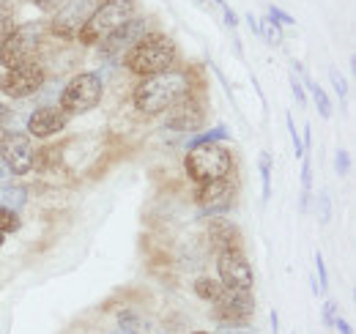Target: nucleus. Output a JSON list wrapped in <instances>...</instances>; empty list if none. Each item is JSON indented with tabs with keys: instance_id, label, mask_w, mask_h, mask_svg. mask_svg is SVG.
I'll return each mask as SVG.
<instances>
[{
	"instance_id": "nucleus-1",
	"label": "nucleus",
	"mask_w": 356,
	"mask_h": 334,
	"mask_svg": "<svg viewBox=\"0 0 356 334\" xmlns=\"http://www.w3.org/2000/svg\"><path fill=\"white\" fill-rule=\"evenodd\" d=\"M189 93H192V74L170 69V72L145 77L134 88L132 102L143 116H159V113H168L173 104H178Z\"/></svg>"
},
{
	"instance_id": "nucleus-2",
	"label": "nucleus",
	"mask_w": 356,
	"mask_h": 334,
	"mask_svg": "<svg viewBox=\"0 0 356 334\" xmlns=\"http://www.w3.org/2000/svg\"><path fill=\"white\" fill-rule=\"evenodd\" d=\"M178 58V49L170 36L165 33H145L140 42L127 52L124 63L137 77H154L162 72H170Z\"/></svg>"
},
{
	"instance_id": "nucleus-3",
	"label": "nucleus",
	"mask_w": 356,
	"mask_h": 334,
	"mask_svg": "<svg viewBox=\"0 0 356 334\" xmlns=\"http://www.w3.org/2000/svg\"><path fill=\"white\" fill-rule=\"evenodd\" d=\"M186 175L195 181V184H211V181H220L227 178L230 170H233V154L220 145V143H209V145H192L186 159Z\"/></svg>"
},
{
	"instance_id": "nucleus-4",
	"label": "nucleus",
	"mask_w": 356,
	"mask_h": 334,
	"mask_svg": "<svg viewBox=\"0 0 356 334\" xmlns=\"http://www.w3.org/2000/svg\"><path fill=\"white\" fill-rule=\"evenodd\" d=\"M134 17V0H102L88 19V25L80 31V44L93 47L104 36H110L113 31H118L121 25H127Z\"/></svg>"
},
{
	"instance_id": "nucleus-5",
	"label": "nucleus",
	"mask_w": 356,
	"mask_h": 334,
	"mask_svg": "<svg viewBox=\"0 0 356 334\" xmlns=\"http://www.w3.org/2000/svg\"><path fill=\"white\" fill-rule=\"evenodd\" d=\"M42 36H44V25H36V22L14 28V33L0 47V63L6 66V72L28 66V63H36V55H39V47H42Z\"/></svg>"
},
{
	"instance_id": "nucleus-6",
	"label": "nucleus",
	"mask_w": 356,
	"mask_h": 334,
	"mask_svg": "<svg viewBox=\"0 0 356 334\" xmlns=\"http://www.w3.org/2000/svg\"><path fill=\"white\" fill-rule=\"evenodd\" d=\"M102 77L93 74V72H83V74H74L69 83L63 85L60 90V99H58V107L66 113V116H83L93 110L99 102H102Z\"/></svg>"
},
{
	"instance_id": "nucleus-7",
	"label": "nucleus",
	"mask_w": 356,
	"mask_h": 334,
	"mask_svg": "<svg viewBox=\"0 0 356 334\" xmlns=\"http://www.w3.org/2000/svg\"><path fill=\"white\" fill-rule=\"evenodd\" d=\"M96 6H99V0H63V3L55 8V17H52V22H49L52 36L66 39V42L77 39L80 31L88 25V19L93 17Z\"/></svg>"
},
{
	"instance_id": "nucleus-8",
	"label": "nucleus",
	"mask_w": 356,
	"mask_h": 334,
	"mask_svg": "<svg viewBox=\"0 0 356 334\" xmlns=\"http://www.w3.org/2000/svg\"><path fill=\"white\" fill-rule=\"evenodd\" d=\"M214 304V318L217 324H222L227 329H238V326H247L252 312H255V296L244 291H227L222 288L220 299L211 301Z\"/></svg>"
},
{
	"instance_id": "nucleus-9",
	"label": "nucleus",
	"mask_w": 356,
	"mask_h": 334,
	"mask_svg": "<svg viewBox=\"0 0 356 334\" xmlns=\"http://www.w3.org/2000/svg\"><path fill=\"white\" fill-rule=\"evenodd\" d=\"M217 271H220L222 288H227V291L252 293V285H255L252 266H250V260L244 257L241 250L220 252V255H217Z\"/></svg>"
},
{
	"instance_id": "nucleus-10",
	"label": "nucleus",
	"mask_w": 356,
	"mask_h": 334,
	"mask_svg": "<svg viewBox=\"0 0 356 334\" xmlns=\"http://www.w3.org/2000/svg\"><path fill=\"white\" fill-rule=\"evenodd\" d=\"M47 83L44 66L42 63H28L19 69H8L0 77V90L11 99H28L33 93H39Z\"/></svg>"
},
{
	"instance_id": "nucleus-11",
	"label": "nucleus",
	"mask_w": 356,
	"mask_h": 334,
	"mask_svg": "<svg viewBox=\"0 0 356 334\" xmlns=\"http://www.w3.org/2000/svg\"><path fill=\"white\" fill-rule=\"evenodd\" d=\"M0 157L6 167L14 173V175H25L33 170V140L28 132H6L3 140H0Z\"/></svg>"
},
{
	"instance_id": "nucleus-12",
	"label": "nucleus",
	"mask_w": 356,
	"mask_h": 334,
	"mask_svg": "<svg viewBox=\"0 0 356 334\" xmlns=\"http://www.w3.org/2000/svg\"><path fill=\"white\" fill-rule=\"evenodd\" d=\"M233 198H236L233 184L227 178H220L211 184H197L195 203L200 206V216H222L233 209Z\"/></svg>"
},
{
	"instance_id": "nucleus-13",
	"label": "nucleus",
	"mask_w": 356,
	"mask_h": 334,
	"mask_svg": "<svg viewBox=\"0 0 356 334\" xmlns=\"http://www.w3.org/2000/svg\"><path fill=\"white\" fill-rule=\"evenodd\" d=\"M148 33V22L140 19V17H132L127 25H121L118 31H113L110 36H104L99 42V52L104 58H118V55H127L134 44L140 42L143 36Z\"/></svg>"
},
{
	"instance_id": "nucleus-14",
	"label": "nucleus",
	"mask_w": 356,
	"mask_h": 334,
	"mask_svg": "<svg viewBox=\"0 0 356 334\" xmlns=\"http://www.w3.org/2000/svg\"><path fill=\"white\" fill-rule=\"evenodd\" d=\"M165 124L173 132H197L206 124V104L195 93H189L178 104L170 107V116L165 118Z\"/></svg>"
},
{
	"instance_id": "nucleus-15",
	"label": "nucleus",
	"mask_w": 356,
	"mask_h": 334,
	"mask_svg": "<svg viewBox=\"0 0 356 334\" xmlns=\"http://www.w3.org/2000/svg\"><path fill=\"white\" fill-rule=\"evenodd\" d=\"M69 121V116L60 110V107H52V104H42L31 113L28 118V134L36 137V140H44V137H52L58 134Z\"/></svg>"
},
{
	"instance_id": "nucleus-16",
	"label": "nucleus",
	"mask_w": 356,
	"mask_h": 334,
	"mask_svg": "<svg viewBox=\"0 0 356 334\" xmlns=\"http://www.w3.org/2000/svg\"><path fill=\"white\" fill-rule=\"evenodd\" d=\"M209 241L217 250V255L227 250H241V233H238V228L233 222L222 219V216H211V222H209Z\"/></svg>"
},
{
	"instance_id": "nucleus-17",
	"label": "nucleus",
	"mask_w": 356,
	"mask_h": 334,
	"mask_svg": "<svg viewBox=\"0 0 356 334\" xmlns=\"http://www.w3.org/2000/svg\"><path fill=\"white\" fill-rule=\"evenodd\" d=\"M28 203V189L22 184H8V186H0V206L17 211Z\"/></svg>"
},
{
	"instance_id": "nucleus-18",
	"label": "nucleus",
	"mask_w": 356,
	"mask_h": 334,
	"mask_svg": "<svg viewBox=\"0 0 356 334\" xmlns=\"http://www.w3.org/2000/svg\"><path fill=\"white\" fill-rule=\"evenodd\" d=\"M302 77H305V83L307 88L312 90V99H315V107H318V113H321V118H332V102H329V96H326V90L321 88V85H315L310 80V74L307 72H302Z\"/></svg>"
},
{
	"instance_id": "nucleus-19",
	"label": "nucleus",
	"mask_w": 356,
	"mask_h": 334,
	"mask_svg": "<svg viewBox=\"0 0 356 334\" xmlns=\"http://www.w3.org/2000/svg\"><path fill=\"white\" fill-rule=\"evenodd\" d=\"M195 293H197L200 299H206V301H217L220 293H222V283H217V280H211V277H200V280L195 283Z\"/></svg>"
},
{
	"instance_id": "nucleus-20",
	"label": "nucleus",
	"mask_w": 356,
	"mask_h": 334,
	"mask_svg": "<svg viewBox=\"0 0 356 334\" xmlns=\"http://www.w3.org/2000/svg\"><path fill=\"white\" fill-rule=\"evenodd\" d=\"M258 170H261V184H264V200H268L271 198V154L268 151H261Z\"/></svg>"
},
{
	"instance_id": "nucleus-21",
	"label": "nucleus",
	"mask_w": 356,
	"mask_h": 334,
	"mask_svg": "<svg viewBox=\"0 0 356 334\" xmlns=\"http://www.w3.org/2000/svg\"><path fill=\"white\" fill-rule=\"evenodd\" d=\"M58 159H60V151H58V148H42V151H36V157H33V167H36V170H47V167L58 165Z\"/></svg>"
},
{
	"instance_id": "nucleus-22",
	"label": "nucleus",
	"mask_w": 356,
	"mask_h": 334,
	"mask_svg": "<svg viewBox=\"0 0 356 334\" xmlns=\"http://www.w3.org/2000/svg\"><path fill=\"white\" fill-rule=\"evenodd\" d=\"M19 228H22V222H19L17 211L0 206V233H17Z\"/></svg>"
},
{
	"instance_id": "nucleus-23",
	"label": "nucleus",
	"mask_w": 356,
	"mask_h": 334,
	"mask_svg": "<svg viewBox=\"0 0 356 334\" xmlns=\"http://www.w3.org/2000/svg\"><path fill=\"white\" fill-rule=\"evenodd\" d=\"M258 28H261V39H266L271 47L282 42V25H274L271 19H264V22H258Z\"/></svg>"
},
{
	"instance_id": "nucleus-24",
	"label": "nucleus",
	"mask_w": 356,
	"mask_h": 334,
	"mask_svg": "<svg viewBox=\"0 0 356 334\" xmlns=\"http://www.w3.org/2000/svg\"><path fill=\"white\" fill-rule=\"evenodd\" d=\"M230 134H227V129L225 126H214L211 132H200L195 140H192V145H209V143H220V140H227Z\"/></svg>"
},
{
	"instance_id": "nucleus-25",
	"label": "nucleus",
	"mask_w": 356,
	"mask_h": 334,
	"mask_svg": "<svg viewBox=\"0 0 356 334\" xmlns=\"http://www.w3.org/2000/svg\"><path fill=\"white\" fill-rule=\"evenodd\" d=\"M118 324H121V329H129V332H134V334H140V332H148V324L145 321H140L134 312H121L118 315Z\"/></svg>"
},
{
	"instance_id": "nucleus-26",
	"label": "nucleus",
	"mask_w": 356,
	"mask_h": 334,
	"mask_svg": "<svg viewBox=\"0 0 356 334\" xmlns=\"http://www.w3.org/2000/svg\"><path fill=\"white\" fill-rule=\"evenodd\" d=\"M285 118H288V134H291V140H293V154H296V159L302 162V159H305V143L299 140V132H296L293 118H291V116H285Z\"/></svg>"
},
{
	"instance_id": "nucleus-27",
	"label": "nucleus",
	"mask_w": 356,
	"mask_h": 334,
	"mask_svg": "<svg viewBox=\"0 0 356 334\" xmlns=\"http://www.w3.org/2000/svg\"><path fill=\"white\" fill-rule=\"evenodd\" d=\"M11 33H14V14L11 11H0V47Z\"/></svg>"
},
{
	"instance_id": "nucleus-28",
	"label": "nucleus",
	"mask_w": 356,
	"mask_h": 334,
	"mask_svg": "<svg viewBox=\"0 0 356 334\" xmlns=\"http://www.w3.org/2000/svg\"><path fill=\"white\" fill-rule=\"evenodd\" d=\"M315 271H318V280H321L318 296H323V293L329 291V277H326V263H323V255L321 252H315Z\"/></svg>"
},
{
	"instance_id": "nucleus-29",
	"label": "nucleus",
	"mask_w": 356,
	"mask_h": 334,
	"mask_svg": "<svg viewBox=\"0 0 356 334\" xmlns=\"http://www.w3.org/2000/svg\"><path fill=\"white\" fill-rule=\"evenodd\" d=\"M268 19H271L274 25H293V22H296L291 14H285V11L277 8V6H268Z\"/></svg>"
},
{
	"instance_id": "nucleus-30",
	"label": "nucleus",
	"mask_w": 356,
	"mask_h": 334,
	"mask_svg": "<svg viewBox=\"0 0 356 334\" xmlns=\"http://www.w3.org/2000/svg\"><path fill=\"white\" fill-rule=\"evenodd\" d=\"M329 77H332V85H334V90H337L340 102H346V96H348V85H346V80H343V74H340L337 69H332V72H329Z\"/></svg>"
},
{
	"instance_id": "nucleus-31",
	"label": "nucleus",
	"mask_w": 356,
	"mask_h": 334,
	"mask_svg": "<svg viewBox=\"0 0 356 334\" xmlns=\"http://www.w3.org/2000/svg\"><path fill=\"white\" fill-rule=\"evenodd\" d=\"M334 167H337L340 175H346V173L351 170V157H348V151H343V148L334 151Z\"/></svg>"
},
{
	"instance_id": "nucleus-32",
	"label": "nucleus",
	"mask_w": 356,
	"mask_h": 334,
	"mask_svg": "<svg viewBox=\"0 0 356 334\" xmlns=\"http://www.w3.org/2000/svg\"><path fill=\"white\" fill-rule=\"evenodd\" d=\"M291 90H293V99L299 102V107H305V102H307V96H305V85L299 83L296 74H291Z\"/></svg>"
},
{
	"instance_id": "nucleus-33",
	"label": "nucleus",
	"mask_w": 356,
	"mask_h": 334,
	"mask_svg": "<svg viewBox=\"0 0 356 334\" xmlns=\"http://www.w3.org/2000/svg\"><path fill=\"white\" fill-rule=\"evenodd\" d=\"M318 203H321V222L326 225V222H329V216H332V203H329V195H326V192H321Z\"/></svg>"
},
{
	"instance_id": "nucleus-34",
	"label": "nucleus",
	"mask_w": 356,
	"mask_h": 334,
	"mask_svg": "<svg viewBox=\"0 0 356 334\" xmlns=\"http://www.w3.org/2000/svg\"><path fill=\"white\" fill-rule=\"evenodd\" d=\"M334 312H337L334 301H326V304H323V324H326V326H334Z\"/></svg>"
},
{
	"instance_id": "nucleus-35",
	"label": "nucleus",
	"mask_w": 356,
	"mask_h": 334,
	"mask_svg": "<svg viewBox=\"0 0 356 334\" xmlns=\"http://www.w3.org/2000/svg\"><path fill=\"white\" fill-rule=\"evenodd\" d=\"M31 3H33L36 8H42V11H55V8H58L63 0H31Z\"/></svg>"
},
{
	"instance_id": "nucleus-36",
	"label": "nucleus",
	"mask_w": 356,
	"mask_h": 334,
	"mask_svg": "<svg viewBox=\"0 0 356 334\" xmlns=\"http://www.w3.org/2000/svg\"><path fill=\"white\" fill-rule=\"evenodd\" d=\"M11 181H14V173H11V170L6 167V162L0 159V186H8Z\"/></svg>"
},
{
	"instance_id": "nucleus-37",
	"label": "nucleus",
	"mask_w": 356,
	"mask_h": 334,
	"mask_svg": "<svg viewBox=\"0 0 356 334\" xmlns=\"http://www.w3.org/2000/svg\"><path fill=\"white\" fill-rule=\"evenodd\" d=\"M222 17H225V25H227L230 31H236V25H238V17L233 14V8H227V6H225V8H222Z\"/></svg>"
},
{
	"instance_id": "nucleus-38",
	"label": "nucleus",
	"mask_w": 356,
	"mask_h": 334,
	"mask_svg": "<svg viewBox=\"0 0 356 334\" xmlns=\"http://www.w3.org/2000/svg\"><path fill=\"white\" fill-rule=\"evenodd\" d=\"M8 121H11V110L0 102V126H8Z\"/></svg>"
},
{
	"instance_id": "nucleus-39",
	"label": "nucleus",
	"mask_w": 356,
	"mask_h": 334,
	"mask_svg": "<svg viewBox=\"0 0 356 334\" xmlns=\"http://www.w3.org/2000/svg\"><path fill=\"white\" fill-rule=\"evenodd\" d=\"M244 19H247V25H250V31H252L255 36H261V28H258V19H255V14H247Z\"/></svg>"
},
{
	"instance_id": "nucleus-40",
	"label": "nucleus",
	"mask_w": 356,
	"mask_h": 334,
	"mask_svg": "<svg viewBox=\"0 0 356 334\" xmlns=\"http://www.w3.org/2000/svg\"><path fill=\"white\" fill-rule=\"evenodd\" d=\"M334 326H337V329H340L343 334H354V332H351V326H348L343 318H334Z\"/></svg>"
},
{
	"instance_id": "nucleus-41",
	"label": "nucleus",
	"mask_w": 356,
	"mask_h": 334,
	"mask_svg": "<svg viewBox=\"0 0 356 334\" xmlns=\"http://www.w3.org/2000/svg\"><path fill=\"white\" fill-rule=\"evenodd\" d=\"M271 332L280 334V318H277V310H271Z\"/></svg>"
},
{
	"instance_id": "nucleus-42",
	"label": "nucleus",
	"mask_w": 356,
	"mask_h": 334,
	"mask_svg": "<svg viewBox=\"0 0 356 334\" xmlns=\"http://www.w3.org/2000/svg\"><path fill=\"white\" fill-rule=\"evenodd\" d=\"M113 334H134V332H129V329H121V326H118V329H115Z\"/></svg>"
},
{
	"instance_id": "nucleus-43",
	"label": "nucleus",
	"mask_w": 356,
	"mask_h": 334,
	"mask_svg": "<svg viewBox=\"0 0 356 334\" xmlns=\"http://www.w3.org/2000/svg\"><path fill=\"white\" fill-rule=\"evenodd\" d=\"M225 334H252V332H238V329H230V332H225Z\"/></svg>"
},
{
	"instance_id": "nucleus-44",
	"label": "nucleus",
	"mask_w": 356,
	"mask_h": 334,
	"mask_svg": "<svg viewBox=\"0 0 356 334\" xmlns=\"http://www.w3.org/2000/svg\"><path fill=\"white\" fill-rule=\"evenodd\" d=\"M195 3H197V6H203V8L209 6V0H195Z\"/></svg>"
},
{
	"instance_id": "nucleus-45",
	"label": "nucleus",
	"mask_w": 356,
	"mask_h": 334,
	"mask_svg": "<svg viewBox=\"0 0 356 334\" xmlns=\"http://www.w3.org/2000/svg\"><path fill=\"white\" fill-rule=\"evenodd\" d=\"M3 241H6V233H0V247H3Z\"/></svg>"
},
{
	"instance_id": "nucleus-46",
	"label": "nucleus",
	"mask_w": 356,
	"mask_h": 334,
	"mask_svg": "<svg viewBox=\"0 0 356 334\" xmlns=\"http://www.w3.org/2000/svg\"><path fill=\"white\" fill-rule=\"evenodd\" d=\"M192 334H209V332H192Z\"/></svg>"
},
{
	"instance_id": "nucleus-47",
	"label": "nucleus",
	"mask_w": 356,
	"mask_h": 334,
	"mask_svg": "<svg viewBox=\"0 0 356 334\" xmlns=\"http://www.w3.org/2000/svg\"><path fill=\"white\" fill-rule=\"evenodd\" d=\"M3 3H6V0H0V8H3Z\"/></svg>"
}]
</instances>
